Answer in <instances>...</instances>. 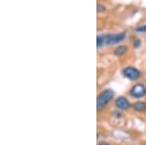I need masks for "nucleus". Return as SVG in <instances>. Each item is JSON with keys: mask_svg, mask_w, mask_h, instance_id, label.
Here are the masks:
<instances>
[{"mask_svg": "<svg viewBox=\"0 0 146 145\" xmlns=\"http://www.w3.org/2000/svg\"><path fill=\"white\" fill-rule=\"evenodd\" d=\"M114 97V91L111 89H107V90L102 91L100 95H98V99H96V107H98V110H102L105 107L107 106L108 103L112 100Z\"/></svg>", "mask_w": 146, "mask_h": 145, "instance_id": "nucleus-1", "label": "nucleus"}, {"mask_svg": "<svg viewBox=\"0 0 146 145\" xmlns=\"http://www.w3.org/2000/svg\"><path fill=\"white\" fill-rule=\"evenodd\" d=\"M123 75L131 81H136L141 77V72L133 66H127L123 69Z\"/></svg>", "mask_w": 146, "mask_h": 145, "instance_id": "nucleus-2", "label": "nucleus"}, {"mask_svg": "<svg viewBox=\"0 0 146 145\" xmlns=\"http://www.w3.org/2000/svg\"><path fill=\"white\" fill-rule=\"evenodd\" d=\"M129 95L133 99H141L146 95V87L143 84H136L129 90Z\"/></svg>", "mask_w": 146, "mask_h": 145, "instance_id": "nucleus-3", "label": "nucleus"}, {"mask_svg": "<svg viewBox=\"0 0 146 145\" xmlns=\"http://www.w3.org/2000/svg\"><path fill=\"white\" fill-rule=\"evenodd\" d=\"M125 38H126V33H124V32L117 33V34L105 35L106 45H114V44H118V43H120V42L124 41Z\"/></svg>", "mask_w": 146, "mask_h": 145, "instance_id": "nucleus-4", "label": "nucleus"}, {"mask_svg": "<svg viewBox=\"0 0 146 145\" xmlns=\"http://www.w3.org/2000/svg\"><path fill=\"white\" fill-rule=\"evenodd\" d=\"M115 105L120 110H129L131 108V103L125 97H119L115 100Z\"/></svg>", "mask_w": 146, "mask_h": 145, "instance_id": "nucleus-5", "label": "nucleus"}, {"mask_svg": "<svg viewBox=\"0 0 146 145\" xmlns=\"http://www.w3.org/2000/svg\"><path fill=\"white\" fill-rule=\"evenodd\" d=\"M133 107L135 111L139 112V113H142V112L146 111V102L138 100V101H135V103L133 104Z\"/></svg>", "mask_w": 146, "mask_h": 145, "instance_id": "nucleus-6", "label": "nucleus"}, {"mask_svg": "<svg viewBox=\"0 0 146 145\" xmlns=\"http://www.w3.org/2000/svg\"><path fill=\"white\" fill-rule=\"evenodd\" d=\"M127 52H128V47L121 45V46L117 47L114 50V55L117 56V57H122V56H124Z\"/></svg>", "mask_w": 146, "mask_h": 145, "instance_id": "nucleus-7", "label": "nucleus"}, {"mask_svg": "<svg viewBox=\"0 0 146 145\" xmlns=\"http://www.w3.org/2000/svg\"><path fill=\"white\" fill-rule=\"evenodd\" d=\"M104 44H106L105 35H98V36L96 37V46H98V48L102 47Z\"/></svg>", "mask_w": 146, "mask_h": 145, "instance_id": "nucleus-8", "label": "nucleus"}, {"mask_svg": "<svg viewBox=\"0 0 146 145\" xmlns=\"http://www.w3.org/2000/svg\"><path fill=\"white\" fill-rule=\"evenodd\" d=\"M136 32H146V24L142 25V26H138L135 28Z\"/></svg>", "mask_w": 146, "mask_h": 145, "instance_id": "nucleus-9", "label": "nucleus"}, {"mask_svg": "<svg viewBox=\"0 0 146 145\" xmlns=\"http://www.w3.org/2000/svg\"><path fill=\"white\" fill-rule=\"evenodd\" d=\"M105 10V7L102 4H98V13H101Z\"/></svg>", "mask_w": 146, "mask_h": 145, "instance_id": "nucleus-10", "label": "nucleus"}, {"mask_svg": "<svg viewBox=\"0 0 146 145\" xmlns=\"http://www.w3.org/2000/svg\"><path fill=\"white\" fill-rule=\"evenodd\" d=\"M113 116L116 117L117 119H120V118H122V116H123V115H122L121 112H119V111H114V112H113Z\"/></svg>", "mask_w": 146, "mask_h": 145, "instance_id": "nucleus-11", "label": "nucleus"}, {"mask_svg": "<svg viewBox=\"0 0 146 145\" xmlns=\"http://www.w3.org/2000/svg\"><path fill=\"white\" fill-rule=\"evenodd\" d=\"M140 44H141V42L139 39H136V40H135V42H133V47H135V48H139Z\"/></svg>", "mask_w": 146, "mask_h": 145, "instance_id": "nucleus-12", "label": "nucleus"}, {"mask_svg": "<svg viewBox=\"0 0 146 145\" xmlns=\"http://www.w3.org/2000/svg\"><path fill=\"white\" fill-rule=\"evenodd\" d=\"M98 145H110L108 142H105V141H101V142H100L98 143Z\"/></svg>", "mask_w": 146, "mask_h": 145, "instance_id": "nucleus-13", "label": "nucleus"}]
</instances>
